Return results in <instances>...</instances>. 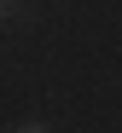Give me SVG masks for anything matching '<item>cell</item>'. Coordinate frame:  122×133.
Segmentation results:
<instances>
[{
    "instance_id": "obj_1",
    "label": "cell",
    "mask_w": 122,
    "mask_h": 133,
    "mask_svg": "<svg viewBox=\"0 0 122 133\" xmlns=\"http://www.w3.org/2000/svg\"><path fill=\"white\" fill-rule=\"evenodd\" d=\"M18 12H23V0H0V23H12Z\"/></svg>"
},
{
    "instance_id": "obj_2",
    "label": "cell",
    "mask_w": 122,
    "mask_h": 133,
    "mask_svg": "<svg viewBox=\"0 0 122 133\" xmlns=\"http://www.w3.org/2000/svg\"><path fill=\"white\" fill-rule=\"evenodd\" d=\"M18 133H53V127H47V122H23Z\"/></svg>"
}]
</instances>
